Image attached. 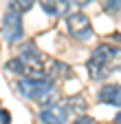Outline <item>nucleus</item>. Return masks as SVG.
Masks as SVG:
<instances>
[{"instance_id": "obj_1", "label": "nucleus", "mask_w": 121, "mask_h": 124, "mask_svg": "<svg viewBox=\"0 0 121 124\" xmlns=\"http://www.w3.org/2000/svg\"><path fill=\"white\" fill-rule=\"evenodd\" d=\"M49 62L44 55L38 53L35 46L26 44L24 49L7 62V69L11 73H18V75H26V78H46L49 75Z\"/></svg>"}, {"instance_id": "obj_5", "label": "nucleus", "mask_w": 121, "mask_h": 124, "mask_svg": "<svg viewBox=\"0 0 121 124\" xmlns=\"http://www.w3.org/2000/svg\"><path fill=\"white\" fill-rule=\"evenodd\" d=\"M22 13L18 11H7V16L2 18V38L7 42H18L22 40V33H24V29H22V18H20Z\"/></svg>"}, {"instance_id": "obj_13", "label": "nucleus", "mask_w": 121, "mask_h": 124, "mask_svg": "<svg viewBox=\"0 0 121 124\" xmlns=\"http://www.w3.org/2000/svg\"><path fill=\"white\" fill-rule=\"evenodd\" d=\"M73 2H75V5H79V7H82V5H86V2H88V0H73Z\"/></svg>"}, {"instance_id": "obj_11", "label": "nucleus", "mask_w": 121, "mask_h": 124, "mask_svg": "<svg viewBox=\"0 0 121 124\" xmlns=\"http://www.w3.org/2000/svg\"><path fill=\"white\" fill-rule=\"evenodd\" d=\"M101 2H103V9L108 13H117L121 9V0H101Z\"/></svg>"}, {"instance_id": "obj_3", "label": "nucleus", "mask_w": 121, "mask_h": 124, "mask_svg": "<svg viewBox=\"0 0 121 124\" xmlns=\"http://www.w3.org/2000/svg\"><path fill=\"white\" fill-rule=\"evenodd\" d=\"M18 91L24 98L35 102H46V98L53 93V78H22L18 80Z\"/></svg>"}, {"instance_id": "obj_9", "label": "nucleus", "mask_w": 121, "mask_h": 124, "mask_svg": "<svg viewBox=\"0 0 121 124\" xmlns=\"http://www.w3.org/2000/svg\"><path fill=\"white\" fill-rule=\"evenodd\" d=\"M66 106H68V111H75V113H82V111H86L88 108V102L82 98V95H75V98H68L66 102H64Z\"/></svg>"}, {"instance_id": "obj_4", "label": "nucleus", "mask_w": 121, "mask_h": 124, "mask_svg": "<svg viewBox=\"0 0 121 124\" xmlns=\"http://www.w3.org/2000/svg\"><path fill=\"white\" fill-rule=\"evenodd\" d=\"M66 31L68 36L79 40V42H88L93 38V24H90V18L84 11H73L66 16Z\"/></svg>"}, {"instance_id": "obj_7", "label": "nucleus", "mask_w": 121, "mask_h": 124, "mask_svg": "<svg viewBox=\"0 0 121 124\" xmlns=\"http://www.w3.org/2000/svg\"><path fill=\"white\" fill-rule=\"evenodd\" d=\"M40 5L49 16H68L75 2L73 0H40Z\"/></svg>"}, {"instance_id": "obj_8", "label": "nucleus", "mask_w": 121, "mask_h": 124, "mask_svg": "<svg viewBox=\"0 0 121 124\" xmlns=\"http://www.w3.org/2000/svg\"><path fill=\"white\" fill-rule=\"evenodd\" d=\"M99 100L110 106H121V84H103L99 89Z\"/></svg>"}, {"instance_id": "obj_14", "label": "nucleus", "mask_w": 121, "mask_h": 124, "mask_svg": "<svg viewBox=\"0 0 121 124\" xmlns=\"http://www.w3.org/2000/svg\"><path fill=\"white\" fill-rule=\"evenodd\" d=\"M115 122H121V113H119V115H117V117H115Z\"/></svg>"}, {"instance_id": "obj_12", "label": "nucleus", "mask_w": 121, "mask_h": 124, "mask_svg": "<svg viewBox=\"0 0 121 124\" xmlns=\"http://www.w3.org/2000/svg\"><path fill=\"white\" fill-rule=\"evenodd\" d=\"M0 120H5V122H9V113H7V111H0Z\"/></svg>"}, {"instance_id": "obj_2", "label": "nucleus", "mask_w": 121, "mask_h": 124, "mask_svg": "<svg viewBox=\"0 0 121 124\" xmlns=\"http://www.w3.org/2000/svg\"><path fill=\"white\" fill-rule=\"evenodd\" d=\"M121 55V49L119 46H112V44H99L97 49L93 51V55L88 58L86 62V69H88V75L93 80H103L112 69V62Z\"/></svg>"}, {"instance_id": "obj_10", "label": "nucleus", "mask_w": 121, "mask_h": 124, "mask_svg": "<svg viewBox=\"0 0 121 124\" xmlns=\"http://www.w3.org/2000/svg\"><path fill=\"white\" fill-rule=\"evenodd\" d=\"M33 5H35V0H9V9L11 11H18V13L31 11Z\"/></svg>"}, {"instance_id": "obj_6", "label": "nucleus", "mask_w": 121, "mask_h": 124, "mask_svg": "<svg viewBox=\"0 0 121 124\" xmlns=\"http://www.w3.org/2000/svg\"><path fill=\"white\" fill-rule=\"evenodd\" d=\"M68 106L66 104H46V108L40 113L42 122H55V124H62L68 120Z\"/></svg>"}]
</instances>
